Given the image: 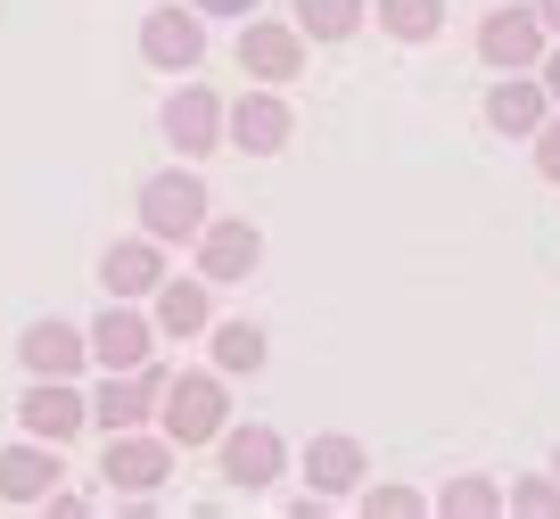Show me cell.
I'll list each match as a JSON object with an SVG mask.
<instances>
[{
  "label": "cell",
  "instance_id": "obj_1",
  "mask_svg": "<svg viewBox=\"0 0 560 519\" xmlns=\"http://www.w3.org/2000/svg\"><path fill=\"white\" fill-rule=\"evenodd\" d=\"M165 437H174V446L182 453H190V446H214V437H223V413H231V404H223V371H182V380H165Z\"/></svg>",
  "mask_w": 560,
  "mask_h": 519
},
{
  "label": "cell",
  "instance_id": "obj_13",
  "mask_svg": "<svg viewBox=\"0 0 560 519\" xmlns=\"http://www.w3.org/2000/svg\"><path fill=\"white\" fill-rule=\"evenodd\" d=\"M50 478H67L50 437H25V446L0 453V503H18V511L25 503H50Z\"/></svg>",
  "mask_w": 560,
  "mask_h": 519
},
{
  "label": "cell",
  "instance_id": "obj_16",
  "mask_svg": "<svg viewBox=\"0 0 560 519\" xmlns=\"http://www.w3.org/2000/svg\"><path fill=\"white\" fill-rule=\"evenodd\" d=\"M100 280H107V297H158L165 247H158V240H116V247L100 256Z\"/></svg>",
  "mask_w": 560,
  "mask_h": 519
},
{
  "label": "cell",
  "instance_id": "obj_8",
  "mask_svg": "<svg viewBox=\"0 0 560 519\" xmlns=\"http://www.w3.org/2000/svg\"><path fill=\"white\" fill-rule=\"evenodd\" d=\"M83 338H91V364L132 371V364H149V346H158V322H140L132 297H107V313L83 330Z\"/></svg>",
  "mask_w": 560,
  "mask_h": 519
},
{
  "label": "cell",
  "instance_id": "obj_22",
  "mask_svg": "<svg viewBox=\"0 0 560 519\" xmlns=\"http://www.w3.org/2000/svg\"><path fill=\"white\" fill-rule=\"evenodd\" d=\"M429 511H445V519H494V511H503V486H494V478H454Z\"/></svg>",
  "mask_w": 560,
  "mask_h": 519
},
{
  "label": "cell",
  "instance_id": "obj_15",
  "mask_svg": "<svg viewBox=\"0 0 560 519\" xmlns=\"http://www.w3.org/2000/svg\"><path fill=\"white\" fill-rule=\"evenodd\" d=\"M18 420H25V437H50V446H67V437L91 420V404L74 396L67 380H34V388H25V404H18Z\"/></svg>",
  "mask_w": 560,
  "mask_h": 519
},
{
  "label": "cell",
  "instance_id": "obj_12",
  "mask_svg": "<svg viewBox=\"0 0 560 519\" xmlns=\"http://www.w3.org/2000/svg\"><path fill=\"white\" fill-rule=\"evenodd\" d=\"M280 462H289V446H280L272 429H223V478L240 486V495H264V486L280 478Z\"/></svg>",
  "mask_w": 560,
  "mask_h": 519
},
{
  "label": "cell",
  "instance_id": "obj_2",
  "mask_svg": "<svg viewBox=\"0 0 560 519\" xmlns=\"http://www.w3.org/2000/svg\"><path fill=\"white\" fill-rule=\"evenodd\" d=\"M198 223H207V182L198 173H149L140 182V231L158 247H174V240H198Z\"/></svg>",
  "mask_w": 560,
  "mask_h": 519
},
{
  "label": "cell",
  "instance_id": "obj_9",
  "mask_svg": "<svg viewBox=\"0 0 560 519\" xmlns=\"http://www.w3.org/2000/svg\"><path fill=\"white\" fill-rule=\"evenodd\" d=\"M165 380H174V371H158V364L107 371V388L91 396V420H100V429H140V420H149V404L165 396Z\"/></svg>",
  "mask_w": 560,
  "mask_h": 519
},
{
  "label": "cell",
  "instance_id": "obj_29",
  "mask_svg": "<svg viewBox=\"0 0 560 519\" xmlns=\"http://www.w3.org/2000/svg\"><path fill=\"white\" fill-rule=\"evenodd\" d=\"M536 18H544V34H560V0H536Z\"/></svg>",
  "mask_w": 560,
  "mask_h": 519
},
{
  "label": "cell",
  "instance_id": "obj_4",
  "mask_svg": "<svg viewBox=\"0 0 560 519\" xmlns=\"http://www.w3.org/2000/svg\"><path fill=\"white\" fill-rule=\"evenodd\" d=\"M298 67H305L298 18H289V25H280V18H247L240 25V74H247V83H298Z\"/></svg>",
  "mask_w": 560,
  "mask_h": 519
},
{
  "label": "cell",
  "instance_id": "obj_19",
  "mask_svg": "<svg viewBox=\"0 0 560 519\" xmlns=\"http://www.w3.org/2000/svg\"><path fill=\"white\" fill-rule=\"evenodd\" d=\"M207 322H214L207 280H158V330H165V338H198Z\"/></svg>",
  "mask_w": 560,
  "mask_h": 519
},
{
  "label": "cell",
  "instance_id": "obj_5",
  "mask_svg": "<svg viewBox=\"0 0 560 519\" xmlns=\"http://www.w3.org/2000/svg\"><path fill=\"white\" fill-rule=\"evenodd\" d=\"M264 264V231L256 223H240V215H223V223H198V280L207 289H223V280H247Z\"/></svg>",
  "mask_w": 560,
  "mask_h": 519
},
{
  "label": "cell",
  "instance_id": "obj_30",
  "mask_svg": "<svg viewBox=\"0 0 560 519\" xmlns=\"http://www.w3.org/2000/svg\"><path fill=\"white\" fill-rule=\"evenodd\" d=\"M552 470H560V462H552Z\"/></svg>",
  "mask_w": 560,
  "mask_h": 519
},
{
  "label": "cell",
  "instance_id": "obj_7",
  "mask_svg": "<svg viewBox=\"0 0 560 519\" xmlns=\"http://www.w3.org/2000/svg\"><path fill=\"white\" fill-rule=\"evenodd\" d=\"M478 58H487L494 74L536 67V58H544V18H536V9H511V0H494V18L478 25Z\"/></svg>",
  "mask_w": 560,
  "mask_h": 519
},
{
  "label": "cell",
  "instance_id": "obj_18",
  "mask_svg": "<svg viewBox=\"0 0 560 519\" xmlns=\"http://www.w3.org/2000/svg\"><path fill=\"white\" fill-rule=\"evenodd\" d=\"M544 107H552V100H544V83H527V67H511L503 83L487 91V124H494V132H536Z\"/></svg>",
  "mask_w": 560,
  "mask_h": 519
},
{
  "label": "cell",
  "instance_id": "obj_10",
  "mask_svg": "<svg viewBox=\"0 0 560 519\" xmlns=\"http://www.w3.org/2000/svg\"><path fill=\"white\" fill-rule=\"evenodd\" d=\"M140 58L158 74H190L198 58H207V25L182 18V9H149V18H140Z\"/></svg>",
  "mask_w": 560,
  "mask_h": 519
},
{
  "label": "cell",
  "instance_id": "obj_6",
  "mask_svg": "<svg viewBox=\"0 0 560 519\" xmlns=\"http://www.w3.org/2000/svg\"><path fill=\"white\" fill-rule=\"evenodd\" d=\"M223 140H231V149H247V157L289 149V100H280L272 83H264V91H240V100L223 107Z\"/></svg>",
  "mask_w": 560,
  "mask_h": 519
},
{
  "label": "cell",
  "instance_id": "obj_28",
  "mask_svg": "<svg viewBox=\"0 0 560 519\" xmlns=\"http://www.w3.org/2000/svg\"><path fill=\"white\" fill-rule=\"evenodd\" d=\"M190 9H207V18H247L256 0H190Z\"/></svg>",
  "mask_w": 560,
  "mask_h": 519
},
{
  "label": "cell",
  "instance_id": "obj_21",
  "mask_svg": "<svg viewBox=\"0 0 560 519\" xmlns=\"http://www.w3.org/2000/svg\"><path fill=\"white\" fill-rule=\"evenodd\" d=\"M214 371H223V380L264 371V330L256 322H214Z\"/></svg>",
  "mask_w": 560,
  "mask_h": 519
},
{
  "label": "cell",
  "instance_id": "obj_24",
  "mask_svg": "<svg viewBox=\"0 0 560 519\" xmlns=\"http://www.w3.org/2000/svg\"><path fill=\"white\" fill-rule=\"evenodd\" d=\"M503 503H511V511H527V519H560V478H520Z\"/></svg>",
  "mask_w": 560,
  "mask_h": 519
},
{
  "label": "cell",
  "instance_id": "obj_17",
  "mask_svg": "<svg viewBox=\"0 0 560 519\" xmlns=\"http://www.w3.org/2000/svg\"><path fill=\"white\" fill-rule=\"evenodd\" d=\"M305 478H314L322 503L354 495V486H363V446H354V437H314V446H305Z\"/></svg>",
  "mask_w": 560,
  "mask_h": 519
},
{
  "label": "cell",
  "instance_id": "obj_23",
  "mask_svg": "<svg viewBox=\"0 0 560 519\" xmlns=\"http://www.w3.org/2000/svg\"><path fill=\"white\" fill-rule=\"evenodd\" d=\"M380 25L396 42H429L445 25V0H380Z\"/></svg>",
  "mask_w": 560,
  "mask_h": 519
},
{
  "label": "cell",
  "instance_id": "obj_26",
  "mask_svg": "<svg viewBox=\"0 0 560 519\" xmlns=\"http://www.w3.org/2000/svg\"><path fill=\"white\" fill-rule=\"evenodd\" d=\"M527 140H536V173H544V182H560V116H544Z\"/></svg>",
  "mask_w": 560,
  "mask_h": 519
},
{
  "label": "cell",
  "instance_id": "obj_3",
  "mask_svg": "<svg viewBox=\"0 0 560 519\" xmlns=\"http://www.w3.org/2000/svg\"><path fill=\"white\" fill-rule=\"evenodd\" d=\"M100 478L116 495H158L174 478V437H140V429H107V453H100Z\"/></svg>",
  "mask_w": 560,
  "mask_h": 519
},
{
  "label": "cell",
  "instance_id": "obj_11",
  "mask_svg": "<svg viewBox=\"0 0 560 519\" xmlns=\"http://www.w3.org/2000/svg\"><path fill=\"white\" fill-rule=\"evenodd\" d=\"M165 140H174L182 157H207L214 140H223V100H214L207 83H182L174 100H165Z\"/></svg>",
  "mask_w": 560,
  "mask_h": 519
},
{
  "label": "cell",
  "instance_id": "obj_27",
  "mask_svg": "<svg viewBox=\"0 0 560 519\" xmlns=\"http://www.w3.org/2000/svg\"><path fill=\"white\" fill-rule=\"evenodd\" d=\"M536 83H544V100H560V50L536 58Z\"/></svg>",
  "mask_w": 560,
  "mask_h": 519
},
{
  "label": "cell",
  "instance_id": "obj_25",
  "mask_svg": "<svg viewBox=\"0 0 560 519\" xmlns=\"http://www.w3.org/2000/svg\"><path fill=\"white\" fill-rule=\"evenodd\" d=\"M363 511L371 519H420V511H429V495H412V486H371Z\"/></svg>",
  "mask_w": 560,
  "mask_h": 519
},
{
  "label": "cell",
  "instance_id": "obj_20",
  "mask_svg": "<svg viewBox=\"0 0 560 519\" xmlns=\"http://www.w3.org/2000/svg\"><path fill=\"white\" fill-rule=\"evenodd\" d=\"M371 18V0H298V34L305 42H347Z\"/></svg>",
  "mask_w": 560,
  "mask_h": 519
},
{
  "label": "cell",
  "instance_id": "obj_14",
  "mask_svg": "<svg viewBox=\"0 0 560 519\" xmlns=\"http://www.w3.org/2000/svg\"><path fill=\"white\" fill-rule=\"evenodd\" d=\"M18 355H25V371H34V380H74V371L91 364V338L74 322H34L18 338Z\"/></svg>",
  "mask_w": 560,
  "mask_h": 519
}]
</instances>
